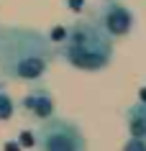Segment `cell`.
Wrapping results in <instances>:
<instances>
[{"label":"cell","instance_id":"52a82bcc","mask_svg":"<svg viewBox=\"0 0 146 151\" xmlns=\"http://www.w3.org/2000/svg\"><path fill=\"white\" fill-rule=\"evenodd\" d=\"M13 115H16V100L5 90H0V120H10Z\"/></svg>","mask_w":146,"mask_h":151},{"label":"cell","instance_id":"8fae6325","mask_svg":"<svg viewBox=\"0 0 146 151\" xmlns=\"http://www.w3.org/2000/svg\"><path fill=\"white\" fill-rule=\"evenodd\" d=\"M5 151H21V143L18 141H8L5 143Z\"/></svg>","mask_w":146,"mask_h":151},{"label":"cell","instance_id":"7c38bea8","mask_svg":"<svg viewBox=\"0 0 146 151\" xmlns=\"http://www.w3.org/2000/svg\"><path fill=\"white\" fill-rule=\"evenodd\" d=\"M0 90H3V82H0Z\"/></svg>","mask_w":146,"mask_h":151},{"label":"cell","instance_id":"7a4b0ae2","mask_svg":"<svg viewBox=\"0 0 146 151\" xmlns=\"http://www.w3.org/2000/svg\"><path fill=\"white\" fill-rule=\"evenodd\" d=\"M113 39L97 26L95 18H77L69 23L64 39L54 49V56L80 72H103L113 62Z\"/></svg>","mask_w":146,"mask_h":151},{"label":"cell","instance_id":"30bf717a","mask_svg":"<svg viewBox=\"0 0 146 151\" xmlns=\"http://www.w3.org/2000/svg\"><path fill=\"white\" fill-rule=\"evenodd\" d=\"M67 3H69V8H72L74 13H80L82 5H85V0H67Z\"/></svg>","mask_w":146,"mask_h":151},{"label":"cell","instance_id":"8992f818","mask_svg":"<svg viewBox=\"0 0 146 151\" xmlns=\"http://www.w3.org/2000/svg\"><path fill=\"white\" fill-rule=\"evenodd\" d=\"M126 128L128 136H146V100L133 103L126 110Z\"/></svg>","mask_w":146,"mask_h":151},{"label":"cell","instance_id":"5b68a950","mask_svg":"<svg viewBox=\"0 0 146 151\" xmlns=\"http://www.w3.org/2000/svg\"><path fill=\"white\" fill-rule=\"evenodd\" d=\"M18 110L23 113L28 120H36V123L51 118V115L57 113V105H54V95H51V90L44 87V85H33V87L21 97Z\"/></svg>","mask_w":146,"mask_h":151},{"label":"cell","instance_id":"277c9868","mask_svg":"<svg viewBox=\"0 0 146 151\" xmlns=\"http://www.w3.org/2000/svg\"><path fill=\"white\" fill-rule=\"evenodd\" d=\"M95 21L103 31L110 36V39H126L133 26H136V18H133V10L126 8L121 0H103L95 10Z\"/></svg>","mask_w":146,"mask_h":151},{"label":"cell","instance_id":"3957f363","mask_svg":"<svg viewBox=\"0 0 146 151\" xmlns=\"http://www.w3.org/2000/svg\"><path fill=\"white\" fill-rule=\"evenodd\" d=\"M36 136V149L39 151H87V138L82 128L69 118L51 115L41 120L39 128L33 131Z\"/></svg>","mask_w":146,"mask_h":151},{"label":"cell","instance_id":"ba28073f","mask_svg":"<svg viewBox=\"0 0 146 151\" xmlns=\"http://www.w3.org/2000/svg\"><path fill=\"white\" fill-rule=\"evenodd\" d=\"M123 151H146V136H128L123 143Z\"/></svg>","mask_w":146,"mask_h":151},{"label":"cell","instance_id":"6da1fadb","mask_svg":"<svg viewBox=\"0 0 146 151\" xmlns=\"http://www.w3.org/2000/svg\"><path fill=\"white\" fill-rule=\"evenodd\" d=\"M54 59V44L31 26H0V74L10 82H39Z\"/></svg>","mask_w":146,"mask_h":151},{"label":"cell","instance_id":"9c48e42d","mask_svg":"<svg viewBox=\"0 0 146 151\" xmlns=\"http://www.w3.org/2000/svg\"><path fill=\"white\" fill-rule=\"evenodd\" d=\"M21 146H36V136L31 133V131H26V133H21Z\"/></svg>","mask_w":146,"mask_h":151}]
</instances>
